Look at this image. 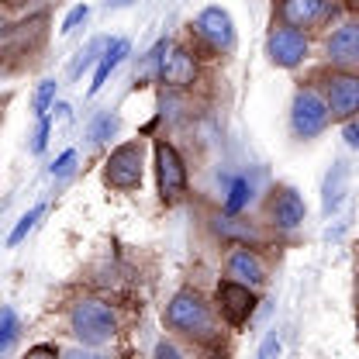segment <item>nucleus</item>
Here are the masks:
<instances>
[{
  "mask_svg": "<svg viewBox=\"0 0 359 359\" xmlns=\"http://www.w3.org/2000/svg\"><path fill=\"white\" fill-rule=\"evenodd\" d=\"M52 100H55V80H42V83L35 87V97H32L35 118H45V114L52 111Z\"/></svg>",
  "mask_w": 359,
  "mask_h": 359,
  "instance_id": "obj_20",
  "label": "nucleus"
},
{
  "mask_svg": "<svg viewBox=\"0 0 359 359\" xmlns=\"http://www.w3.org/2000/svg\"><path fill=\"white\" fill-rule=\"evenodd\" d=\"M156 183H159L163 201H177L180 194L187 190V166H183L180 152L166 138L156 142Z\"/></svg>",
  "mask_w": 359,
  "mask_h": 359,
  "instance_id": "obj_9",
  "label": "nucleus"
},
{
  "mask_svg": "<svg viewBox=\"0 0 359 359\" xmlns=\"http://www.w3.org/2000/svg\"><path fill=\"white\" fill-rule=\"evenodd\" d=\"M107 42H111V39H93V42H90L87 48L80 52V59L73 62V69H69V76L76 80V76H80L83 69H90L93 62H100V55H97V52H104V48H107Z\"/></svg>",
  "mask_w": 359,
  "mask_h": 359,
  "instance_id": "obj_19",
  "label": "nucleus"
},
{
  "mask_svg": "<svg viewBox=\"0 0 359 359\" xmlns=\"http://www.w3.org/2000/svg\"><path fill=\"white\" fill-rule=\"evenodd\" d=\"M325 100L332 111V121H349L359 114V73L335 69L325 80Z\"/></svg>",
  "mask_w": 359,
  "mask_h": 359,
  "instance_id": "obj_7",
  "label": "nucleus"
},
{
  "mask_svg": "<svg viewBox=\"0 0 359 359\" xmlns=\"http://www.w3.org/2000/svg\"><path fill=\"white\" fill-rule=\"evenodd\" d=\"M156 76H159V83H166V87H190L194 76H197V62H194V55H190L187 48L170 45L166 55L159 59Z\"/></svg>",
  "mask_w": 359,
  "mask_h": 359,
  "instance_id": "obj_13",
  "label": "nucleus"
},
{
  "mask_svg": "<svg viewBox=\"0 0 359 359\" xmlns=\"http://www.w3.org/2000/svg\"><path fill=\"white\" fill-rule=\"evenodd\" d=\"M166 325L187 339H197V342H211L218 335L211 304L197 290H177L173 294V301L166 304Z\"/></svg>",
  "mask_w": 359,
  "mask_h": 359,
  "instance_id": "obj_1",
  "label": "nucleus"
},
{
  "mask_svg": "<svg viewBox=\"0 0 359 359\" xmlns=\"http://www.w3.org/2000/svg\"><path fill=\"white\" fill-rule=\"evenodd\" d=\"M218 311L224 314V321L231 325V328H242L252 311H256V304H259V297H256V287H249V283H238V280H222L218 283Z\"/></svg>",
  "mask_w": 359,
  "mask_h": 359,
  "instance_id": "obj_8",
  "label": "nucleus"
},
{
  "mask_svg": "<svg viewBox=\"0 0 359 359\" xmlns=\"http://www.w3.org/2000/svg\"><path fill=\"white\" fill-rule=\"evenodd\" d=\"M342 125H346V128H342V135H346V145L359 152V118H349V121H342Z\"/></svg>",
  "mask_w": 359,
  "mask_h": 359,
  "instance_id": "obj_26",
  "label": "nucleus"
},
{
  "mask_svg": "<svg viewBox=\"0 0 359 359\" xmlns=\"http://www.w3.org/2000/svg\"><path fill=\"white\" fill-rule=\"evenodd\" d=\"M346 194H349V166L346 163H332V170L325 177V187H321V211L335 215L342 208Z\"/></svg>",
  "mask_w": 359,
  "mask_h": 359,
  "instance_id": "obj_15",
  "label": "nucleus"
},
{
  "mask_svg": "<svg viewBox=\"0 0 359 359\" xmlns=\"http://www.w3.org/2000/svg\"><path fill=\"white\" fill-rule=\"evenodd\" d=\"M28 356H55V346H35L28 349Z\"/></svg>",
  "mask_w": 359,
  "mask_h": 359,
  "instance_id": "obj_29",
  "label": "nucleus"
},
{
  "mask_svg": "<svg viewBox=\"0 0 359 359\" xmlns=\"http://www.w3.org/2000/svg\"><path fill=\"white\" fill-rule=\"evenodd\" d=\"M276 14L283 25L311 32V28H321L342 14V0H280Z\"/></svg>",
  "mask_w": 359,
  "mask_h": 359,
  "instance_id": "obj_4",
  "label": "nucleus"
},
{
  "mask_svg": "<svg viewBox=\"0 0 359 359\" xmlns=\"http://www.w3.org/2000/svg\"><path fill=\"white\" fill-rule=\"evenodd\" d=\"M48 135H52V118L45 114V118H39V128H35V135H32V152H35V156H42L45 152Z\"/></svg>",
  "mask_w": 359,
  "mask_h": 359,
  "instance_id": "obj_25",
  "label": "nucleus"
},
{
  "mask_svg": "<svg viewBox=\"0 0 359 359\" xmlns=\"http://www.w3.org/2000/svg\"><path fill=\"white\" fill-rule=\"evenodd\" d=\"M76 170V149H66L55 163H52V180H66Z\"/></svg>",
  "mask_w": 359,
  "mask_h": 359,
  "instance_id": "obj_24",
  "label": "nucleus"
},
{
  "mask_svg": "<svg viewBox=\"0 0 359 359\" xmlns=\"http://www.w3.org/2000/svg\"><path fill=\"white\" fill-rule=\"evenodd\" d=\"M87 18H90V7H87V4H76V7L62 18V28H59V32H62V35H73V32H76V28L87 21Z\"/></svg>",
  "mask_w": 359,
  "mask_h": 359,
  "instance_id": "obj_23",
  "label": "nucleus"
},
{
  "mask_svg": "<svg viewBox=\"0 0 359 359\" xmlns=\"http://www.w3.org/2000/svg\"><path fill=\"white\" fill-rule=\"evenodd\" d=\"M128 48H132V45H128V39H111V42H107V48H104V55H100V62H97V73H93V83H90V90H87L90 97L104 90V83L111 80V73H114V69H118V66L125 62V55H128Z\"/></svg>",
  "mask_w": 359,
  "mask_h": 359,
  "instance_id": "obj_16",
  "label": "nucleus"
},
{
  "mask_svg": "<svg viewBox=\"0 0 359 359\" xmlns=\"http://www.w3.org/2000/svg\"><path fill=\"white\" fill-rule=\"evenodd\" d=\"M114 132H118V114H111V111L97 114L93 125H90V138H93V142H107Z\"/></svg>",
  "mask_w": 359,
  "mask_h": 359,
  "instance_id": "obj_21",
  "label": "nucleus"
},
{
  "mask_svg": "<svg viewBox=\"0 0 359 359\" xmlns=\"http://www.w3.org/2000/svg\"><path fill=\"white\" fill-rule=\"evenodd\" d=\"M332 121V111H328V100L325 93H318L311 87H301L294 93V104H290V128L297 138H314L328 128Z\"/></svg>",
  "mask_w": 359,
  "mask_h": 359,
  "instance_id": "obj_3",
  "label": "nucleus"
},
{
  "mask_svg": "<svg viewBox=\"0 0 359 359\" xmlns=\"http://www.w3.org/2000/svg\"><path fill=\"white\" fill-rule=\"evenodd\" d=\"M197 35L204 39V42L211 45V48H218V52H231L235 48V21H231V14L218 7V4H211V7H204L201 14H197Z\"/></svg>",
  "mask_w": 359,
  "mask_h": 359,
  "instance_id": "obj_10",
  "label": "nucleus"
},
{
  "mask_svg": "<svg viewBox=\"0 0 359 359\" xmlns=\"http://www.w3.org/2000/svg\"><path fill=\"white\" fill-rule=\"evenodd\" d=\"M42 215H45V208H42V204H35V208H32L28 215H21V218H18V224H14V231L7 235V245H11V249H14V245H21V242L28 238V231L35 228V222H39Z\"/></svg>",
  "mask_w": 359,
  "mask_h": 359,
  "instance_id": "obj_18",
  "label": "nucleus"
},
{
  "mask_svg": "<svg viewBox=\"0 0 359 359\" xmlns=\"http://www.w3.org/2000/svg\"><path fill=\"white\" fill-rule=\"evenodd\" d=\"M104 183L114 190H135L142 187V142L118 145L104 163Z\"/></svg>",
  "mask_w": 359,
  "mask_h": 359,
  "instance_id": "obj_6",
  "label": "nucleus"
},
{
  "mask_svg": "<svg viewBox=\"0 0 359 359\" xmlns=\"http://www.w3.org/2000/svg\"><path fill=\"white\" fill-rule=\"evenodd\" d=\"M0 35H4V18H0Z\"/></svg>",
  "mask_w": 359,
  "mask_h": 359,
  "instance_id": "obj_31",
  "label": "nucleus"
},
{
  "mask_svg": "<svg viewBox=\"0 0 359 359\" xmlns=\"http://www.w3.org/2000/svg\"><path fill=\"white\" fill-rule=\"evenodd\" d=\"M224 269H228V276L238 280V283H249V287H263V283H266V263H263V256L252 252L249 245H238V249L228 256Z\"/></svg>",
  "mask_w": 359,
  "mask_h": 359,
  "instance_id": "obj_14",
  "label": "nucleus"
},
{
  "mask_svg": "<svg viewBox=\"0 0 359 359\" xmlns=\"http://www.w3.org/2000/svg\"><path fill=\"white\" fill-rule=\"evenodd\" d=\"M132 0H107V7H128Z\"/></svg>",
  "mask_w": 359,
  "mask_h": 359,
  "instance_id": "obj_30",
  "label": "nucleus"
},
{
  "mask_svg": "<svg viewBox=\"0 0 359 359\" xmlns=\"http://www.w3.org/2000/svg\"><path fill=\"white\" fill-rule=\"evenodd\" d=\"M156 356H159V359H166V356L180 359V349H177V346H170V342H159V346H156Z\"/></svg>",
  "mask_w": 359,
  "mask_h": 359,
  "instance_id": "obj_28",
  "label": "nucleus"
},
{
  "mask_svg": "<svg viewBox=\"0 0 359 359\" xmlns=\"http://www.w3.org/2000/svg\"><path fill=\"white\" fill-rule=\"evenodd\" d=\"M266 52H269V62H273V66H280V69H297V66L308 59L311 42H308V35H304L301 28H290V25L280 21V25L269 32Z\"/></svg>",
  "mask_w": 359,
  "mask_h": 359,
  "instance_id": "obj_5",
  "label": "nucleus"
},
{
  "mask_svg": "<svg viewBox=\"0 0 359 359\" xmlns=\"http://www.w3.org/2000/svg\"><path fill=\"white\" fill-rule=\"evenodd\" d=\"M308 218V204L294 187H280L269 201V222L276 224V231H297Z\"/></svg>",
  "mask_w": 359,
  "mask_h": 359,
  "instance_id": "obj_11",
  "label": "nucleus"
},
{
  "mask_svg": "<svg viewBox=\"0 0 359 359\" xmlns=\"http://www.w3.org/2000/svg\"><path fill=\"white\" fill-rule=\"evenodd\" d=\"M325 55L332 66L349 69L359 66V21H342L328 39H325Z\"/></svg>",
  "mask_w": 359,
  "mask_h": 359,
  "instance_id": "obj_12",
  "label": "nucleus"
},
{
  "mask_svg": "<svg viewBox=\"0 0 359 359\" xmlns=\"http://www.w3.org/2000/svg\"><path fill=\"white\" fill-rule=\"evenodd\" d=\"M252 201V183L249 177H235L228 183V197H224V215H238L245 204Z\"/></svg>",
  "mask_w": 359,
  "mask_h": 359,
  "instance_id": "obj_17",
  "label": "nucleus"
},
{
  "mask_svg": "<svg viewBox=\"0 0 359 359\" xmlns=\"http://www.w3.org/2000/svg\"><path fill=\"white\" fill-rule=\"evenodd\" d=\"M69 328L83 346H107L118 335V318L111 311V304H104L97 297H83L69 311Z\"/></svg>",
  "mask_w": 359,
  "mask_h": 359,
  "instance_id": "obj_2",
  "label": "nucleus"
},
{
  "mask_svg": "<svg viewBox=\"0 0 359 359\" xmlns=\"http://www.w3.org/2000/svg\"><path fill=\"white\" fill-rule=\"evenodd\" d=\"M14 335H18V318H14L11 308H0V353L11 349Z\"/></svg>",
  "mask_w": 359,
  "mask_h": 359,
  "instance_id": "obj_22",
  "label": "nucleus"
},
{
  "mask_svg": "<svg viewBox=\"0 0 359 359\" xmlns=\"http://www.w3.org/2000/svg\"><path fill=\"white\" fill-rule=\"evenodd\" d=\"M276 353H280V339H276V332H269L263 349H259V359H269V356H276Z\"/></svg>",
  "mask_w": 359,
  "mask_h": 359,
  "instance_id": "obj_27",
  "label": "nucleus"
}]
</instances>
